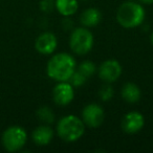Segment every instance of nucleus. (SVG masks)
Returning <instances> with one entry per match:
<instances>
[{
  "mask_svg": "<svg viewBox=\"0 0 153 153\" xmlns=\"http://www.w3.org/2000/svg\"><path fill=\"white\" fill-rule=\"evenodd\" d=\"M101 19H102V14H101L100 10L96 9V7H88V9L84 10L83 13L80 16L81 24L87 28L97 26L101 22Z\"/></svg>",
  "mask_w": 153,
  "mask_h": 153,
  "instance_id": "f8f14e48",
  "label": "nucleus"
},
{
  "mask_svg": "<svg viewBox=\"0 0 153 153\" xmlns=\"http://www.w3.org/2000/svg\"><path fill=\"white\" fill-rule=\"evenodd\" d=\"M150 40H151V43H152V45H153V33H152V34H151Z\"/></svg>",
  "mask_w": 153,
  "mask_h": 153,
  "instance_id": "412c9836",
  "label": "nucleus"
},
{
  "mask_svg": "<svg viewBox=\"0 0 153 153\" xmlns=\"http://www.w3.org/2000/svg\"><path fill=\"white\" fill-rule=\"evenodd\" d=\"M122 72H123V68L121 63L115 59L105 60L98 68L99 78L103 82L109 84L117 82L122 76Z\"/></svg>",
  "mask_w": 153,
  "mask_h": 153,
  "instance_id": "423d86ee",
  "label": "nucleus"
},
{
  "mask_svg": "<svg viewBox=\"0 0 153 153\" xmlns=\"http://www.w3.org/2000/svg\"><path fill=\"white\" fill-rule=\"evenodd\" d=\"M74 98V87L69 82H58L53 89V100L58 106H67Z\"/></svg>",
  "mask_w": 153,
  "mask_h": 153,
  "instance_id": "6e6552de",
  "label": "nucleus"
},
{
  "mask_svg": "<svg viewBox=\"0 0 153 153\" xmlns=\"http://www.w3.org/2000/svg\"><path fill=\"white\" fill-rule=\"evenodd\" d=\"M55 7V0H42L41 9L43 12H51Z\"/></svg>",
  "mask_w": 153,
  "mask_h": 153,
  "instance_id": "6ab92c4d",
  "label": "nucleus"
},
{
  "mask_svg": "<svg viewBox=\"0 0 153 153\" xmlns=\"http://www.w3.org/2000/svg\"><path fill=\"white\" fill-rule=\"evenodd\" d=\"M58 46V39L53 33L44 32L37 37L35 41V48L40 55H53Z\"/></svg>",
  "mask_w": 153,
  "mask_h": 153,
  "instance_id": "9d476101",
  "label": "nucleus"
},
{
  "mask_svg": "<svg viewBox=\"0 0 153 153\" xmlns=\"http://www.w3.org/2000/svg\"><path fill=\"white\" fill-rule=\"evenodd\" d=\"M145 126V117L138 111H130L123 117L121 127L125 133L135 134L140 132Z\"/></svg>",
  "mask_w": 153,
  "mask_h": 153,
  "instance_id": "1a4fd4ad",
  "label": "nucleus"
},
{
  "mask_svg": "<svg viewBox=\"0 0 153 153\" xmlns=\"http://www.w3.org/2000/svg\"><path fill=\"white\" fill-rule=\"evenodd\" d=\"M53 138V130L51 126L41 125L35 128L32 133V140L37 146H47Z\"/></svg>",
  "mask_w": 153,
  "mask_h": 153,
  "instance_id": "9b49d317",
  "label": "nucleus"
},
{
  "mask_svg": "<svg viewBox=\"0 0 153 153\" xmlns=\"http://www.w3.org/2000/svg\"><path fill=\"white\" fill-rule=\"evenodd\" d=\"M27 142V133L21 126L14 125L7 128L1 135L2 146L7 152L20 151Z\"/></svg>",
  "mask_w": 153,
  "mask_h": 153,
  "instance_id": "39448f33",
  "label": "nucleus"
},
{
  "mask_svg": "<svg viewBox=\"0 0 153 153\" xmlns=\"http://www.w3.org/2000/svg\"><path fill=\"white\" fill-rule=\"evenodd\" d=\"M138 1L144 3V4H152L153 3V0H138Z\"/></svg>",
  "mask_w": 153,
  "mask_h": 153,
  "instance_id": "aec40b11",
  "label": "nucleus"
},
{
  "mask_svg": "<svg viewBox=\"0 0 153 153\" xmlns=\"http://www.w3.org/2000/svg\"><path fill=\"white\" fill-rule=\"evenodd\" d=\"M129 1H136V0H129Z\"/></svg>",
  "mask_w": 153,
  "mask_h": 153,
  "instance_id": "4be33fe9",
  "label": "nucleus"
},
{
  "mask_svg": "<svg viewBox=\"0 0 153 153\" xmlns=\"http://www.w3.org/2000/svg\"><path fill=\"white\" fill-rule=\"evenodd\" d=\"M97 70H98V68H97L96 64H94L92 61H90V60L83 61L82 63H80L79 66H78V71H80L82 74H84L87 79L94 76V74H96Z\"/></svg>",
  "mask_w": 153,
  "mask_h": 153,
  "instance_id": "dca6fc26",
  "label": "nucleus"
},
{
  "mask_svg": "<svg viewBox=\"0 0 153 153\" xmlns=\"http://www.w3.org/2000/svg\"><path fill=\"white\" fill-rule=\"evenodd\" d=\"M146 18V12L140 3L136 1H126L119 7L117 21L122 27L132 30L142 25Z\"/></svg>",
  "mask_w": 153,
  "mask_h": 153,
  "instance_id": "f03ea898",
  "label": "nucleus"
},
{
  "mask_svg": "<svg viewBox=\"0 0 153 153\" xmlns=\"http://www.w3.org/2000/svg\"><path fill=\"white\" fill-rule=\"evenodd\" d=\"M37 117L43 124L51 125L55 121V113L53 112L51 108L47 106H43L37 110Z\"/></svg>",
  "mask_w": 153,
  "mask_h": 153,
  "instance_id": "2eb2a0df",
  "label": "nucleus"
},
{
  "mask_svg": "<svg viewBox=\"0 0 153 153\" xmlns=\"http://www.w3.org/2000/svg\"><path fill=\"white\" fill-rule=\"evenodd\" d=\"M85 124L79 117L68 114L61 117L57 123V134L66 143H74L79 140L85 132Z\"/></svg>",
  "mask_w": 153,
  "mask_h": 153,
  "instance_id": "7ed1b4c3",
  "label": "nucleus"
},
{
  "mask_svg": "<svg viewBox=\"0 0 153 153\" xmlns=\"http://www.w3.org/2000/svg\"><path fill=\"white\" fill-rule=\"evenodd\" d=\"M121 96L125 102L129 103V104H134V103H137L140 100L142 91L135 83L127 82L122 87Z\"/></svg>",
  "mask_w": 153,
  "mask_h": 153,
  "instance_id": "ddd939ff",
  "label": "nucleus"
},
{
  "mask_svg": "<svg viewBox=\"0 0 153 153\" xmlns=\"http://www.w3.org/2000/svg\"><path fill=\"white\" fill-rule=\"evenodd\" d=\"M76 69V62L67 53H58L51 56L46 64V74L56 82H68Z\"/></svg>",
  "mask_w": 153,
  "mask_h": 153,
  "instance_id": "f257e3e1",
  "label": "nucleus"
},
{
  "mask_svg": "<svg viewBox=\"0 0 153 153\" xmlns=\"http://www.w3.org/2000/svg\"><path fill=\"white\" fill-rule=\"evenodd\" d=\"M55 9L63 17H70L79 10L78 0H55Z\"/></svg>",
  "mask_w": 153,
  "mask_h": 153,
  "instance_id": "4468645a",
  "label": "nucleus"
},
{
  "mask_svg": "<svg viewBox=\"0 0 153 153\" xmlns=\"http://www.w3.org/2000/svg\"><path fill=\"white\" fill-rule=\"evenodd\" d=\"M82 121L89 128H99L105 120V111L102 106L96 103L86 105L82 110Z\"/></svg>",
  "mask_w": 153,
  "mask_h": 153,
  "instance_id": "0eeeda50",
  "label": "nucleus"
},
{
  "mask_svg": "<svg viewBox=\"0 0 153 153\" xmlns=\"http://www.w3.org/2000/svg\"><path fill=\"white\" fill-rule=\"evenodd\" d=\"M86 81H87V78L76 69V71L72 74V76H70V79L68 82H69L74 88H78V87H82V86L86 83Z\"/></svg>",
  "mask_w": 153,
  "mask_h": 153,
  "instance_id": "a211bd4d",
  "label": "nucleus"
},
{
  "mask_svg": "<svg viewBox=\"0 0 153 153\" xmlns=\"http://www.w3.org/2000/svg\"><path fill=\"white\" fill-rule=\"evenodd\" d=\"M114 96V90H113L112 86L109 83H106L105 85H103L99 90V98L103 102H108Z\"/></svg>",
  "mask_w": 153,
  "mask_h": 153,
  "instance_id": "f3484780",
  "label": "nucleus"
},
{
  "mask_svg": "<svg viewBox=\"0 0 153 153\" xmlns=\"http://www.w3.org/2000/svg\"><path fill=\"white\" fill-rule=\"evenodd\" d=\"M94 38L87 27H76L71 32L69 37V47L76 55L85 56L94 47Z\"/></svg>",
  "mask_w": 153,
  "mask_h": 153,
  "instance_id": "20e7f679",
  "label": "nucleus"
}]
</instances>
